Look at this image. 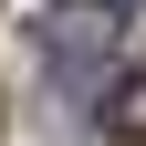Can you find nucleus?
<instances>
[{
    "mask_svg": "<svg viewBox=\"0 0 146 146\" xmlns=\"http://www.w3.org/2000/svg\"><path fill=\"white\" fill-rule=\"evenodd\" d=\"M94 125L115 146H146V63H125L115 84H94Z\"/></svg>",
    "mask_w": 146,
    "mask_h": 146,
    "instance_id": "f03ea898",
    "label": "nucleus"
},
{
    "mask_svg": "<svg viewBox=\"0 0 146 146\" xmlns=\"http://www.w3.org/2000/svg\"><path fill=\"white\" fill-rule=\"evenodd\" d=\"M31 42H42V63L63 73V84H94V63L125 42V0H52L42 21H31ZM94 104V94H84Z\"/></svg>",
    "mask_w": 146,
    "mask_h": 146,
    "instance_id": "f257e3e1",
    "label": "nucleus"
}]
</instances>
